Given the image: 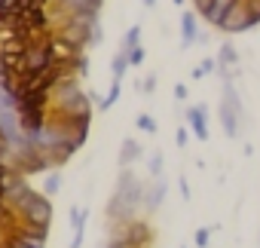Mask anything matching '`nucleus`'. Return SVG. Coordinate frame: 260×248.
<instances>
[{
  "label": "nucleus",
  "mask_w": 260,
  "mask_h": 248,
  "mask_svg": "<svg viewBox=\"0 0 260 248\" xmlns=\"http://www.w3.org/2000/svg\"><path fill=\"white\" fill-rule=\"evenodd\" d=\"M52 101L61 113H86L89 110V92H80L74 80H64L52 89Z\"/></svg>",
  "instance_id": "nucleus-1"
},
{
  "label": "nucleus",
  "mask_w": 260,
  "mask_h": 248,
  "mask_svg": "<svg viewBox=\"0 0 260 248\" xmlns=\"http://www.w3.org/2000/svg\"><path fill=\"white\" fill-rule=\"evenodd\" d=\"M16 211H19V218H22V221L40 224V227H49V221H52L49 196H46V193H37V190H31V193L22 199V205H19Z\"/></svg>",
  "instance_id": "nucleus-2"
},
{
  "label": "nucleus",
  "mask_w": 260,
  "mask_h": 248,
  "mask_svg": "<svg viewBox=\"0 0 260 248\" xmlns=\"http://www.w3.org/2000/svg\"><path fill=\"white\" fill-rule=\"evenodd\" d=\"M116 193L125 199V205H128V208H138V202H141V196H144V187H141V181H138L132 172H128L125 166H122V175H119Z\"/></svg>",
  "instance_id": "nucleus-3"
},
{
  "label": "nucleus",
  "mask_w": 260,
  "mask_h": 248,
  "mask_svg": "<svg viewBox=\"0 0 260 248\" xmlns=\"http://www.w3.org/2000/svg\"><path fill=\"white\" fill-rule=\"evenodd\" d=\"M83 52V46H77V43H71L68 37H52L49 40V55H52V61L55 65H74V58Z\"/></svg>",
  "instance_id": "nucleus-4"
},
{
  "label": "nucleus",
  "mask_w": 260,
  "mask_h": 248,
  "mask_svg": "<svg viewBox=\"0 0 260 248\" xmlns=\"http://www.w3.org/2000/svg\"><path fill=\"white\" fill-rule=\"evenodd\" d=\"M187 122H190V129L196 132L199 141H208V119H205V107L202 104L187 107Z\"/></svg>",
  "instance_id": "nucleus-5"
},
{
  "label": "nucleus",
  "mask_w": 260,
  "mask_h": 248,
  "mask_svg": "<svg viewBox=\"0 0 260 248\" xmlns=\"http://www.w3.org/2000/svg\"><path fill=\"white\" fill-rule=\"evenodd\" d=\"M236 4V0H208V7L202 10V19L208 25H220V19L226 16V10Z\"/></svg>",
  "instance_id": "nucleus-6"
},
{
  "label": "nucleus",
  "mask_w": 260,
  "mask_h": 248,
  "mask_svg": "<svg viewBox=\"0 0 260 248\" xmlns=\"http://www.w3.org/2000/svg\"><path fill=\"white\" fill-rule=\"evenodd\" d=\"M196 13H184L181 16V40H184V46H193V40H196Z\"/></svg>",
  "instance_id": "nucleus-7"
},
{
  "label": "nucleus",
  "mask_w": 260,
  "mask_h": 248,
  "mask_svg": "<svg viewBox=\"0 0 260 248\" xmlns=\"http://www.w3.org/2000/svg\"><path fill=\"white\" fill-rule=\"evenodd\" d=\"M128 68H132V65H128V52H125V49H119V52H116V58H113V80H122Z\"/></svg>",
  "instance_id": "nucleus-8"
},
{
  "label": "nucleus",
  "mask_w": 260,
  "mask_h": 248,
  "mask_svg": "<svg viewBox=\"0 0 260 248\" xmlns=\"http://www.w3.org/2000/svg\"><path fill=\"white\" fill-rule=\"evenodd\" d=\"M61 184H64L61 172H49V175H46V181H43V193H46V196H55V193L61 190Z\"/></svg>",
  "instance_id": "nucleus-9"
},
{
  "label": "nucleus",
  "mask_w": 260,
  "mask_h": 248,
  "mask_svg": "<svg viewBox=\"0 0 260 248\" xmlns=\"http://www.w3.org/2000/svg\"><path fill=\"white\" fill-rule=\"evenodd\" d=\"M236 61H239V52L233 49V43H223V46H220V55H217V65L230 68V65H236Z\"/></svg>",
  "instance_id": "nucleus-10"
},
{
  "label": "nucleus",
  "mask_w": 260,
  "mask_h": 248,
  "mask_svg": "<svg viewBox=\"0 0 260 248\" xmlns=\"http://www.w3.org/2000/svg\"><path fill=\"white\" fill-rule=\"evenodd\" d=\"M162 199H166V181L159 178V181L150 187V202H147V205H150V208H156V205H162Z\"/></svg>",
  "instance_id": "nucleus-11"
},
{
  "label": "nucleus",
  "mask_w": 260,
  "mask_h": 248,
  "mask_svg": "<svg viewBox=\"0 0 260 248\" xmlns=\"http://www.w3.org/2000/svg\"><path fill=\"white\" fill-rule=\"evenodd\" d=\"M132 46H141V25H135V28H128L125 31V40H122V49L128 52Z\"/></svg>",
  "instance_id": "nucleus-12"
},
{
  "label": "nucleus",
  "mask_w": 260,
  "mask_h": 248,
  "mask_svg": "<svg viewBox=\"0 0 260 248\" xmlns=\"http://www.w3.org/2000/svg\"><path fill=\"white\" fill-rule=\"evenodd\" d=\"M141 150H138V144L135 141H122V153H119V166H128L132 163V157H138Z\"/></svg>",
  "instance_id": "nucleus-13"
},
{
  "label": "nucleus",
  "mask_w": 260,
  "mask_h": 248,
  "mask_svg": "<svg viewBox=\"0 0 260 248\" xmlns=\"http://www.w3.org/2000/svg\"><path fill=\"white\" fill-rule=\"evenodd\" d=\"M135 122H138V129H141V132H147V135H156V129H159V126H156V122H153V119H150L147 113L135 116Z\"/></svg>",
  "instance_id": "nucleus-14"
},
{
  "label": "nucleus",
  "mask_w": 260,
  "mask_h": 248,
  "mask_svg": "<svg viewBox=\"0 0 260 248\" xmlns=\"http://www.w3.org/2000/svg\"><path fill=\"white\" fill-rule=\"evenodd\" d=\"M214 68H217V58H205V61H199V68L193 71V80H202V77L211 74Z\"/></svg>",
  "instance_id": "nucleus-15"
},
{
  "label": "nucleus",
  "mask_w": 260,
  "mask_h": 248,
  "mask_svg": "<svg viewBox=\"0 0 260 248\" xmlns=\"http://www.w3.org/2000/svg\"><path fill=\"white\" fill-rule=\"evenodd\" d=\"M116 101H119V80H113V86H110V95H107V98H104L98 107H101V110H110Z\"/></svg>",
  "instance_id": "nucleus-16"
},
{
  "label": "nucleus",
  "mask_w": 260,
  "mask_h": 248,
  "mask_svg": "<svg viewBox=\"0 0 260 248\" xmlns=\"http://www.w3.org/2000/svg\"><path fill=\"white\" fill-rule=\"evenodd\" d=\"M107 248H141L135 239H128V236H110V245Z\"/></svg>",
  "instance_id": "nucleus-17"
},
{
  "label": "nucleus",
  "mask_w": 260,
  "mask_h": 248,
  "mask_svg": "<svg viewBox=\"0 0 260 248\" xmlns=\"http://www.w3.org/2000/svg\"><path fill=\"white\" fill-rule=\"evenodd\" d=\"M141 61H144V49H141V46H132V49H128V65L138 68Z\"/></svg>",
  "instance_id": "nucleus-18"
},
{
  "label": "nucleus",
  "mask_w": 260,
  "mask_h": 248,
  "mask_svg": "<svg viewBox=\"0 0 260 248\" xmlns=\"http://www.w3.org/2000/svg\"><path fill=\"white\" fill-rule=\"evenodd\" d=\"M7 248H37V245H31L28 239H22V236H16V233H13V236H10V242H7Z\"/></svg>",
  "instance_id": "nucleus-19"
},
{
  "label": "nucleus",
  "mask_w": 260,
  "mask_h": 248,
  "mask_svg": "<svg viewBox=\"0 0 260 248\" xmlns=\"http://www.w3.org/2000/svg\"><path fill=\"white\" fill-rule=\"evenodd\" d=\"M208 239H211V230L199 227V230H196V245H199V248H205V245H208Z\"/></svg>",
  "instance_id": "nucleus-20"
},
{
  "label": "nucleus",
  "mask_w": 260,
  "mask_h": 248,
  "mask_svg": "<svg viewBox=\"0 0 260 248\" xmlns=\"http://www.w3.org/2000/svg\"><path fill=\"white\" fill-rule=\"evenodd\" d=\"M162 172V153H153L150 157V175H159Z\"/></svg>",
  "instance_id": "nucleus-21"
},
{
  "label": "nucleus",
  "mask_w": 260,
  "mask_h": 248,
  "mask_svg": "<svg viewBox=\"0 0 260 248\" xmlns=\"http://www.w3.org/2000/svg\"><path fill=\"white\" fill-rule=\"evenodd\" d=\"M71 227H74V230L83 227V208H71Z\"/></svg>",
  "instance_id": "nucleus-22"
},
{
  "label": "nucleus",
  "mask_w": 260,
  "mask_h": 248,
  "mask_svg": "<svg viewBox=\"0 0 260 248\" xmlns=\"http://www.w3.org/2000/svg\"><path fill=\"white\" fill-rule=\"evenodd\" d=\"M187 95H190V92H187V86H184V83H178V86H175V98H178V101H187Z\"/></svg>",
  "instance_id": "nucleus-23"
},
{
  "label": "nucleus",
  "mask_w": 260,
  "mask_h": 248,
  "mask_svg": "<svg viewBox=\"0 0 260 248\" xmlns=\"http://www.w3.org/2000/svg\"><path fill=\"white\" fill-rule=\"evenodd\" d=\"M187 141H190V132L181 126V129H178V144H181V147H187Z\"/></svg>",
  "instance_id": "nucleus-24"
},
{
  "label": "nucleus",
  "mask_w": 260,
  "mask_h": 248,
  "mask_svg": "<svg viewBox=\"0 0 260 248\" xmlns=\"http://www.w3.org/2000/svg\"><path fill=\"white\" fill-rule=\"evenodd\" d=\"M153 86H156V77H147V80H144V92L150 95V92H153Z\"/></svg>",
  "instance_id": "nucleus-25"
},
{
  "label": "nucleus",
  "mask_w": 260,
  "mask_h": 248,
  "mask_svg": "<svg viewBox=\"0 0 260 248\" xmlns=\"http://www.w3.org/2000/svg\"><path fill=\"white\" fill-rule=\"evenodd\" d=\"M181 196L190 199V184H187V178H181Z\"/></svg>",
  "instance_id": "nucleus-26"
},
{
  "label": "nucleus",
  "mask_w": 260,
  "mask_h": 248,
  "mask_svg": "<svg viewBox=\"0 0 260 248\" xmlns=\"http://www.w3.org/2000/svg\"><path fill=\"white\" fill-rule=\"evenodd\" d=\"M7 150H10V144H0V163H7Z\"/></svg>",
  "instance_id": "nucleus-27"
},
{
  "label": "nucleus",
  "mask_w": 260,
  "mask_h": 248,
  "mask_svg": "<svg viewBox=\"0 0 260 248\" xmlns=\"http://www.w3.org/2000/svg\"><path fill=\"white\" fill-rule=\"evenodd\" d=\"M144 7H147V10H150V7H156V0H144Z\"/></svg>",
  "instance_id": "nucleus-28"
},
{
  "label": "nucleus",
  "mask_w": 260,
  "mask_h": 248,
  "mask_svg": "<svg viewBox=\"0 0 260 248\" xmlns=\"http://www.w3.org/2000/svg\"><path fill=\"white\" fill-rule=\"evenodd\" d=\"M172 4H175V7H184V0H172Z\"/></svg>",
  "instance_id": "nucleus-29"
}]
</instances>
